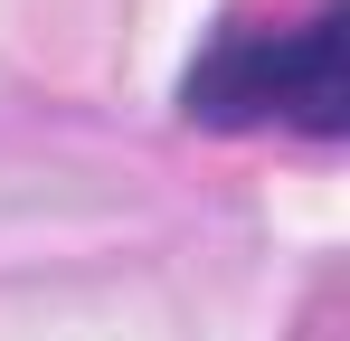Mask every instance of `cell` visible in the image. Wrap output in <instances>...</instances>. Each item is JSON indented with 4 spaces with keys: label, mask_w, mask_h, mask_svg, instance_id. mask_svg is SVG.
<instances>
[{
    "label": "cell",
    "mask_w": 350,
    "mask_h": 341,
    "mask_svg": "<svg viewBox=\"0 0 350 341\" xmlns=\"http://www.w3.org/2000/svg\"><path fill=\"white\" fill-rule=\"evenodd\" d=\"M341 38H350L341 0H322V10L293 19V29H228L218 48L189 66L180 105H189V123H218V133H246V123L341 133V105H350Z\"/></svg>",
    "instance_id": "obj_1"
}]
</instances>
